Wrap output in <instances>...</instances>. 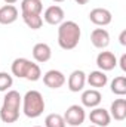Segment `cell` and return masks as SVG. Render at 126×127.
I'll use <instances>...</instances> for the list:
<instances>
[{
  "label": "cell",
  "mask_w": 126,
  "mask_h": 127,
  "mask_svg": "<svg viewBox=\"0 0 126 127\" xmlns=\"http://www.w3.org/2000/svg\"><path fill=\"white\" fill-rule=\"evenodd\" d=\"M80 27L74 21H63L58 28V44L64 50H71L77 47L80 41Z\"/></svg>",
  "instance_id": "obj_1"
},
{
  "label": "cell",
  "mask_w": 126,
  "mask_h": 127,
  "mask_svg": "<svg viewBox=\"0 0 126 127\" xmlns=\"http://www.w3.org/2000/svg\"><path fill=\"white\" fill-rule=\"evenodd\" d=\"M22 111L28 118H37L45 111V99L40 92L28 90L22 97Z\"/></svg>",
  "instance_id": "obj_2"
},
{
  "label": "cell",
  "mask_w": 126,
  "mask_h": 127,
  "mask_svg": "<svg viewBox=\"0 0 126 127\" xmlns=\"http://www.w3.org/2000/svg\"><path fill=\"white\" fill-rule=\"evenodd\" d=\"M86 118V112L83 109V106L80 105H71L67 108L65 114H64V120H65V124L71 127H77L82 126L83 121Z\"/></svg>",
  "instance_id": "obj_3"
},
{
  "label": "cell",
  "mask_w": 126,
  "mask_h": 127,
  "mask_svg": "<svg viewBox=\"0 0 126 127\" xmlns=\"http://www.w3.org/2000/svg\"><path fill=\"white\" fill-rule=\"evenodd\" d=\"M89 19L91 22L98 25V27H105L111 22L113 16H111V12L108 9H104V7H95L91 10L89 13Z\"/></svg>",
  "instance_id": "obj_4"
},
{
  "label": "cell",
  "mask_w": 126,
  "mask_h": 127,
  "mask_svg": "<svg viewBox=\"0 0 126 127\" xmlns=\"http://www.w3.org/2000/svg\"><path fill=\"white\" fill-rule=\"evenodd\" d=\"M43 83L49 87V89H60L63 87L65 83V75L58 69H49L45 75H43Z\"/></svg>",
  "instance_id": "obj_5"
},
{
  "label": "cell",
  "mask_w": 126,
  "mask_h": 127,
  "mask_svg": "<svg viewBox=\"0 0 126 127\" xmlns=\"http://www.w3.org/2000/svg\"><path fill=\"white\" fill-rule=\"evenodd\" d=\"M89 120L94 126L98 127H107L111 121V117H110V112L104 108H92L91 114H89Z\"/></svg>",
  "instance_id": "obj_6"
},
{
  "label": "cell",
  "mask_w": 126,
  "mask_h": 127,
  "mask_svg": "<svg viewBox=\"0 0 126 127\" xmlns=\"http://www.w3.org/2000/svg\"><path fill=\"white\" fill-rule=\"evenodd\" d=\"M96 65L101 71H111L116 68L117 65V59L114 56L113 52H99L96 56Z\"/></svg>",
  "instance_id": "obj_7"
},
{
  "label": "cell",
  "mask_w": 126,
  "mask_h": 127,
  "mask_svg": "<svg viewBox=\"0 0 126 127\" xmlns=\"http://www.w3.org/2000/svg\"><path fill=\"white\" fill-rule=\"evenodd\" d=\"M85 84H86V74L82 69H76V71H73L70 74V77H68V89L71 92L76 93V92L83 90Z\"/></svg>",
  "instance_id": "obj_8"
},
{
  "label": "cell",
  "mask_w": 126,
  "mask_h": 127,
  "mask_svg": "<svg viewBox=\"0 0 126 127\" xmlns=\"http://www.w3.org/2000/svg\"><path fill=\"white\" fill-rule=\"evenodd\" d=\"M45 21L51 25H60L64 21V10L61 6L58 4H54V6H49L46 10H45V15H43Z\"/></svg>",
  "instance_id": "obj_9"
},
{
  "label": "cell",
  "mask_w": 126,
  "mask_h": 127,
  "mask_svg": "<svg viewBox=\"0 0 126 127\" xmlns=\"http://www.w3.org/2000/svg\"><path fill=\"white\" fill-rule=\"evenodd\" d=\"M91 41L96 49H105L110 44V34L105 28H95L91 32Z\"/></svg>",
  "instance_id": "obj_10"
},
{
  "label": "cell",
  "mask_w": 126,
  "mask_h": 127,
  "mask_svg": "<svg viewBox=\"0 0 126 127\" xmlns=\"http://www.w3.org/2000/svg\"><path fill=\"white\" fill-rule=\"evenodd\" d=\"M52 56V49L49 44L46 43H37L34 44L33 47V58L37 61V62L43 64V62H48Z\"/></svg>",
  "instance_id": "obj_11"
},
{
  "label": "cell",
  "mask_w": 126,
  "mask_h": 127,
  "mask_svg": "<svg viewBox=\"0 0 126 127\" xmlns=\"http://www.w3.org/2000/svg\"><path fill=\"white\" fill-rule=\"evenodd\" d=\"M18 19V9L13 4H4L0 7V24L9 25Z\"/></svg>",
  "instance_id": "obj_12"
},
{
  "label": "cell",
  "mask_w": 126,
  "mask_h": 127,
  "mask_svg": "<svg viewBox=\"0 0 126 127\" xmlns=\"http://www.w3.org/2000/svg\"><path fill=\"white\" fill-rule=\"evenodd\" d=\"M102 96L96 89H89L82 93V105L86 108H96L101 103Z\"/></svg>",
  "instance_id": "obj_13"
},
{
  "label": "cell",
  "mask_w": 126,
  "mask_h": 127,
  "mask_svg": "<svg viewBox=\"0 0 126 127\" xmlns=\"http://www.w3.org/2000/svg\"><path fill=\"white\" fill-rule=\"evenodd\" d=\"M30 65H31V61H28L25 58H16L12 62V74L18 78H25Z\"/></svg>",
  "instance_id": "obj_14"
},
{
  "label": "cell",
  "mask_w": 126,
  "mask_h": 127,
  "mask_svg": "<svg viewBox=\"0 0 126 127\" xmlns=\"http://www.w3.org/2000/svg\"><path fill=\"white\" fill-rule=\"evenodd\" d=\"M110 117H113L114 120L117 121H123L126 118V99H116L113 103H111V108H110Z\"/></svg>",
  "instance_id": "obj_15"
},
{
  "label": "cell",
  "mask_w": 126,
  "mask_h": 127,
  "mask_svg": "<svg viewBox=\"0 0 126 127\" xmlns=\"http://www.w3.org/2000/svg\"><path fill=\"white\" fill-rule=\"evenodd\" d=\"M86 81L89 83V86H92L95 89H99V87H104V86L107 84L108 78H107L105 72L99 69V71H92V72L86 77Z\"/></svg>",
  "instance_id": "obj_16"
},
{
  "label": "cell",
  "mask_w": 126,
  "mask_h": 127,
  "mask_svg": "<svg viewBox=\"0 0 126 127\" xmlns=\"http://www.w3.org/2000/svg\"><path fill=\"white\" fill-rule=\"evenodd\" d=\"M43 10L42 0H22L21 1V12L22 13H34L40 15Z\"/></svg>",
  "instance_id": "obj_17"
},
{
  "label": "cell",
  "mask_w": 126,
  "mask_h": 127,
  "mask_svg": "<svg viewBox=\"0 0 126 127\" xmlns=\"http://www.w3.org/2000/svg\"><path fill=\"white\" fill-rule=\"evenodd\" d=\"M21 102H22V97H21V95L16 90H9L6 93V96H4V99H3V105L4 106L15 108V109H19Z\"/></svg>",
  "instance_id": "obj_18"
},
{
  "label": "cell",
  "mask_w": 126,
  "mask_h": 127,
  "mask_svg": "<svg viewBox=\"0 0 126 127\" xmlns=\"http://www.w3.org/2000/svg\"><path fill=\"white\" fill-rule=\"evenodd\" d=\"M0 118L1 121L10 124V123H15L18 118H19V109H15V108H9V106H1L0 109Z\"/></svg>",
  "instance_id": "obj_19"
},
{
  "label": "cell",
  "mask_w": 126,
  "mask_h": 127,
  "mask_svg": "<svg viewBox=\"0 0 126 127\" xmlns=\"http://www.w3.org/2000/svg\"><path fill=\"white\" fill-rule=\"evenodd\" d=\"M22 19L25 22V25L31 30H39L43 25V18L40 15H34V13H22Z\"/></svg>",
  "instance_id": "obj_20"
},
{
  "label": "cell",
  "mask_w": 126,
  "mask_h": 127,
  "mask_svg": "<svg viewBox=\"0 0 126 127\" xmlns=\"http://www.w3.org/2000/svg\"><path fill=\"white\" fill-rule=\"evenodd\" d=\"M111 92L117 96L126 95V77L125 75H119L111 81Z\"/></svg>",
  "instance_id": "obj_21"
},
{
  "label": "cell",
  "mask_w": 126,
  "mask_h": 127,
  "mask_svg": "<svg viewBox=\"0 0 126 127\" xmlns=\"http://www.w3.org/2000/svg\"><path fill=\"white\" fill-rule=\"evenodd\" d=\"M65 120L60 114H49L45 118V127H65Z\"/></svg>",
  "instance_id": "obj_22"
},
{
  "label": "cell",
  "mask_w": 126,
  "mask_h": 127,
  "mask_svg": "<svg viewBox=\"0 0 126 127\" xmlns=\"http://www.w3.org/2000/svg\"><path fill=\"white\" fill-rule=\"evenodd\" d=\"M40 77H42V71H40V66H39L37 64L31 62L30 68H28V71H27L25 80H28V81H37Z\"/></svg>",
  "instance_id": "obj_23"
},
{
  "label": "cell",
  "mask_w": 126,
  "mask_h": 127,
  "mask_svg": "<svg viewBox=\"0 0 126 127\" xmlns=\"http://www.w3.org/2000/svg\"><path fill=\"white\" fill-rule=\"evenodd\" d=\"M12 84H13L12 75L7 72H0V92L9 90V87H12Z\"/></svg>",
  "instance_id": "obj_24"
},
{
  "label": "cell",
  "mask_w": 126,
  "mask_h": 127,
  "mask_svg": "<svg viewBox=\"0 0 126 127\" xmlns=\"http://www.w3.org/2000/svg\"><path fill=\"white\" fill-rule=\"evenodd\" d=\"M119 40H120V44H122V46H126V30H123V31L120 32Z\"/></svg>",
  "instance_id": "obj_25"
},
{
  "label": "cell",
  "mask_w": 126,
  "mask_h": 127,
  "mask_svg": "<svg viewBox=\"0 0 126 127\" xmlns=\"http://www.w3.org/2000/svg\"><path fill=\"white\" fill-rule=\"evenodd\" d=\"M120 68H122V71H126V55H122V58H120Z\"/></svg>",
  "instance_id": "obj_26"
},
{
  "label": "cell",
  "mask_w": 126,
  "mask_h": 127,
  "mask_svg": "<svg viewBox=\"0 0 126 127\" xmlns=\"http://www.w3.org/2000/svg\"><path fill=\"white\" fill-rule=\"evenodd\" d=\"M77 4H86V3H89L91 0H74Z\"/></svg>",
  "instance_id": "obj_27"
},
{
  "label": "cell",
  "mask_w": 126,
  "mask_h": 127,
  "mask_svg": "<svg viewBox=\"0 0 126 127\" xmlns=\"http://www.w3.org/2000/svg\"><path fill=\"white\" fill-rule=\"evenodd\" d=\"M4 1H6L7 4H13V3H16L18 0H4Z\"/></svg>",
  "instance_id": "obj_28"
},
{
  "label": "cell",
  "mask_w": 126,
  "mask_h": 127,
  "mask_svg": "<svg viewBox=\"0 0 126 127\" xmlns=\"http://www.w3.org/2000/svg\"><path fill=\"white\" fill-rule=\"evenodd\" d=\"M54 1H57V3H61V1H64V0H54Z\"/></svg>",
  "instance_id": "obj_29"
},
{
  "label": "cell",
  "mask_w": 126,
  "mask_h": 127,
  "mask_svg": "<svg viewBox=\"0 0 126 127\" xmlns=\"http://www.w3.org/2000/svg\"><path fill=\"white\" fill-rule=\"evenodd\" d=\"M89 127H98V126H89Z\"/></svg>",
  "instance_id": "obj_30"
},
{
  "label": "cell",
  "mask_w": 126,
  "mask_h": 127,
  "mask_svg": "<svg viewBox=\"0 0 126 127\" xmlns=\"http://www.w3.org/2000/svg\"><path fill=\"white\" fill-rule=\"evenodd\" d=\"M34 127H40V126H34Z\"/></svg>",
  "instance_id": "obj_31"
}]
</instances>
